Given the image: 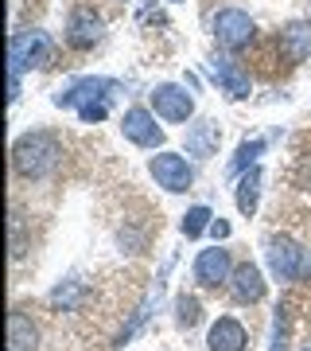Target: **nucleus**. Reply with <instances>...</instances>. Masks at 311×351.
<instances>
[{
    "instance_id": "4468645a",
    "label": "nucleus",
    "mask_w": 311,
    "mask_h": 351,
    "mask_svg": "<svg viewBox=\"0 0 311 351\" xmlns=\"http://www.w3.org/2000/svg\"><path fill=\"white\" fill-rule=\"evenodd\" d=\"M230 289H234V297L237 301H261L265 297V277H261V269L257 265H237L234 269V277H230Z\"/></svg>"
},
{
    "instance_id": "f03ea898",
    "label": "nucleus",
    "mask_w": 311,
    "mask_h": 351,
    "mask_svg": "<svg viewBox=\"0 0 311 351\" xmlns=\"http://www.w3.org/2000/svg\"><path fill=\"white\" fill-rule=\"evenodd\" d=\"M117 82L113 78H78L75 86H66L62 94H55V106H70L78 110L82 121H101L105 110H109V98L117 94Z\"/></svg>"
},
{
    "instance_id": "1a4fd4ad",
    "label": "nucleus",
    "mask_w": 311,
    "mask_h": 351,
    "mask_svg": "<svg viewBox=\"0 0 311 351\" xmlns=\"http://www.w3.org/2000/svg\"><path fill=\"white\" fill-rule=\"evenodd\" d=\"M234 277V269H230V254L222 250V246H214V250H202L199 258H195V281L206 289L222 285V281H230Z\"/></svg>"
},
{
    "instance_id": "f3484780",
    "label": "nucleus",
    "mask_w": 311,
    "mask_h": 351,
    "mask_svg": "<svg viewBox=\"0 0 311 351\" xmlns=\"http://www.w3.org/2000/svg\"><path fill=\"white\" fill-rule=\"evenodd\" d=\"M36 328H31V320H27L24 313H12L8 316V343H12V351H36Z\"/></svg>"
},
{
    "instance_id": "ddd939ff",
    "label": "nucleus",
    "mask_w": 311,
    "mask_h": 351,
    "mask_svg": "<svg viewBox=\"0 0 311 351\" xmlns=\"http://www.w3.org/2000/svg\"><path fill=\"white\" fill-rule=\"evenodd\" d=\"M211 75H214V82H218L230 98H249V75L237 63H230V59H214Z\"/></svg>"
},
{
    "instance_id": "9b49d317",
    "label": "nucleus",
    "mask_w": 311,
    "mask_h": 351,
    "mask_svg": "<svg viewBox=\"0 0 311 351\" xmlns=\"http://www.w3.org/2000/svg\"><path fill=\"white\" fill-rule=\"evenodd\" d=\"M280 55L296 66L303 59H311V20H292L280 32Z\"/></svg>"
},
{
    "instance_id": "f8f14e48",
    "label": "nucleus",
    "mask_w": 311,
    "mask_h": 351,
    "mask_svg": "<svg viewBox=\"0 0 311 351\" xmlns=\"http://www.w3.org/2000/svg\"><path fill=\"white\" fill-rule=\"evenodd\" d=\"M218 141H222V129L218 121H195V125L187 129V152L191 156H214L218 152Z\"/></svg>"
},
{
    "instance_id": "6e6552de",
    "label": "nucleus",
    "mask_w": 311,
    "mask_h": 351,
    "mask_svg": "<svg viewBox=\"0 0 311 351\" xmlns=\"http://www.w3.org/2000/svg\"><path fill=\"white\" fill-rule=\"evenodd\" d=\"M152 110L160 113L163 121H187V117L195 113V98H191L183 86L163 82V86L152 90Z\"/></svg>"
},
{
    "instance_id": "2eb2a0df",
    "label": "nucleus",
    "mask_w": 311,
    "mask_h": 351,
    "mask_svg": "<svg viewBox=\"0 0 311 351\" xmlns=\"http://www.w3.org/2000/svg\"><path fill=\"white\" fill-rule=\"evenodd\" d=\"M206 348L211 351H245V328L237 324L234 316H222V320L211 328Z\"/></svg>"
},
{
    "instance_id": "39448f33",
    "label": "nucleus",
    "mask_w": 311,
    "mask_h": 351,
    "mask_svg": "<svg viewBox=\"0 0 311 351\" xmlns=\"http://www.w3.org/2000/svg\"><path fill=\"white\" fill-rule=\"evenodd\" d=\"M214 36H218V43H222L226 51H241V47L253 43L257 27H253V20H249L241 8H222V12L214 16Z\"/></svg>"
},
{
    "instance_id": "423d86ee",
    "label": "nucleus",
    "mask_w": 311,
    "mask_h": 351,
    "mask_svg": "<svg viewBox=\"0 0 311 351\" xmlns=\"http://www.w3.org/2000/svg\"><path fill=\"white\" fill-rule=\"evenodd\" d=\"M148 172L156 176V184H160L163 191H175V195L195 184V172H191V164H187L179 152H160V156H152Z\"/></svg>"
},
{
    "instance_id": "aec40b11",
    "label": "nucleus",
    "mask_w": 311,
    "mask_h": 351,
    "mask_svg": "<svg viewBox=\"0 0 311 351\" xmlns=\"http://www.w3.org/2000/svg\"><path fill=\"white\" fill-rule=\"evenodd\" d=\"M175 308H179V324L183 328H195L199 324V301H195V297H179V304H175Z\"/></svg>"
},
{
    "instance_id": "a211bd4d",
    "label": "nucleus",
    "mask_w": 311,
    "mask_h": 351,
    "mask_svg": "<svg viewBox=\"0 0 311 351\" xmlns=\"http://www.w3.org/2000/svg\"><path fill=\"white\" fill-rule=\"evenodd\" d=\"M211 207H191V211L183 215V234L187 239H199L202 230H211Z\"/></svg>"
},
{
    "instance_id": "f257e3e1",
    "label": "nucleus",
    "mask_w": 311,
    "mask_h": 351,
    "mask_svg": "<svg viewBox=\"0 0 311 351\" xmlns=\"http://www.w3.org/2000/svg\"><path fill=\"white\" fill-rule=\"evenodd\" d=\"M59 160H62V145H59L55 133H47V129L24 133L12 149V164L24 180H43V176H51L59 168Z\"/></svg>"
},
{
    "instance_id": "412c9836",
    "label": "nucleus",
    "mask_w": 311,
    "mask_h": 351,
    "mask_svg": "<svg viewBox=\"0 0 311 351\" xmlns=\"http://www.w3.org/2000/svg\"><path fill=\"white\" fill-rule=\"evenodd\" d=\"M273 351H288V304L276 308V336H273Z\"/></svg>"
},
{
    "instance_id": "20e7f679",
    "label": "nucleus",
    "mask_w": 311,
    "mask_h": 351,
    "mask_svg": "<svg viewBox=\"0 0 311 351\" xmlns=\"http://www.w3.org/2000/svg\"><path fill=\"white\" fill-rule=\"evenodd\" d=\"M265 258H269L273 277H280V281H299V277H311V254L303 250L299 242H292V239H269Z\"/></svg>"
},
{
    "instance_id": "4be33fe9",
    "label": "nucleus",
    "mask_w": 311,
    "mask_h": 351,
    "mask_svg": "<svg viewBox=\"0 0 311 351\" xmlns=\"http://www.w3.org/2000/svg\"><path fill=\"white\" fill-rule=\"evenodd\" d=\"M211 234H214V239H230V223L214 219V223H211Z\"/></svg>"
},
{
    "instance_id": "7ed1b4c3",
    "label": "nucleus",
    "mask_w": 311,
    "mask_h": 351,
    "mask_svg": "<svg viewBox=\"0 0 311 351\" xmlns=\"http://www.w3.org/2000/svg\"><path fill=\"white\" fill-rule=\"evenodd\" d=\"M12 66H8V98H20V71L51 63V39L47 32H16L12 36Z\"/></svg>"
},
{
    "instance_id": "6ab92c4d",
    "label": "nucleus",
    "mask_w": 311,
    "mask_h": 351,
    "mask_svg": "<svg viewBox=\"0 0 311 351\" xmlns=\"http://www.w3.org/2000/svg\"><path fill=\"white\" fill-rule=\"evenodd\" d=\"M265 152V141H245V145H241V149H237V156H234V164H230V172H249V168H253V160H257V156H261Z\"/></svg>"
},
{
    "instance_id": "9d476101",
    "label": "nucleus",
    "mask_w": 311,
    "mask_h": 351,
    "mask_svg": "<svg viewBox=\"0 0 311 351\" xmlns=\"http://www.w3.org/2000/svg\"><path fill=\"white\" fill-rule=\"evenodd\" d=\"M66 39H70V47H78V51H86V47H94L101 39V20L94 16V8H75L70 12V24H66Z\"/></svg>"
},
{
    "instance_id": "0eeeda50",
    "label": "nucleus",
    "mask_w": 311,
    "mask_h": 351,
    "mask_svg": "<svg viewBox=\"0 0 311 351\" xmlns=\"http://www.w3.org/2000/svg\"><path fill=\"white\" fill-rule=\"evenodd\" d=\"M121 133L133 141V145H144V149H156V145H163V129L156 125V117H152L144 106H133V110H124Z\"/></svg>"
},
{
    "instance_id": "dca6fc26",
    "label": "nucleus",
    "mask_w": 311,
    "mask_h": 351,
    "mask_svg": "<svg viewBox=\"0 0 311 351\" xmlns=\"http://www.w3.org/2000/svg\"><path fill=\"white\" fill-rule=\"evenodd\" d=\"M257 195H261V168L253 164L249 172H241V184H237V211L253 215L257 211Z\"/></svg>"
}]
</instances>
